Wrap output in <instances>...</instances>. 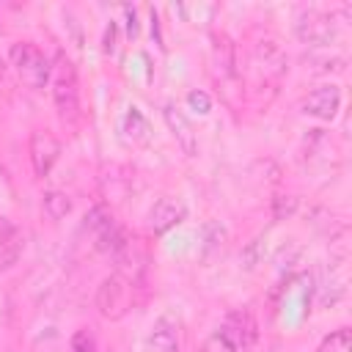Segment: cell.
I'll return each mask as SVG.
<instances>
[{"label":"cell","mask_w":352,"mask_h":352,"mask_svg":"<svg viewBox=\"0 0 352 352\" xmlns=\"http://www.w3.org/2000/svg\"><path fill=\"white\" fill-rule=\"evenodd\" d=\"M300 107L308 116H316L322 121H330L338 113V107H341V91H338V85H319V88H314L302 99Z\"/></svg>","instance_id":"5"},{"label":"cell","mask_w":352,"mask_h":352,"mask_svg":"<svg viewBox=\"0 0 352 352\" xmlns=\"http://www.w3.org/2000/svg\"><path fill=\"white\" fill-rule=\"evenodd\" d=\"M96 308L104 319H121L129 308V283L121 275H110L96 289Z\"/></svg>","instance_id":"3"},{"label":"cell","mask_w":352,"mask_h":352,"mask_svg":"<svg viewBox=\"0 0 352 352\" xmlns=\"http://www.w3.org/2000/svg\"><path fill=\"white\" fill-rule=\"evenodd\" d=\"M187 102H190V107H195V110H198V113H204V116L212 110V99H209V94H206V91H198V88H195V91H190V94H187Z\"/></svg>","instance_id":"18"},{"label":"cell","mask_w":352,"mask_h":352,"mask_svg":"<svg viewBox=\"0 0 352 352\" xmlns=\"http://www.w3.org/2000/svg\"><path fill=\"white\" fill-rule=\"evenodd\" d=\"M319 352H352V333L346 327L330 333L322 344H319Z\"/></svg>","instance_id":"15"},{"label":"cell","mask_w":352,"mask_h":352,"mask_svg":"<svg viewBox=\"0 0 352 352\" xmlns=\"http://www.w3.org/2000/svg\"><path fill=\"white\" fill-rule=\"evenodd\" d=\"M204 352H239V349H236V344L231 341V336H228L223 327H217V330L206 338Z\"/></svg>","instance_id":"16"},{"label":"cell","mask_w":352,"mask_h":352,"mask_svg":"<svg viewBox=\"0 0 352 352\" xmlns=\"http://www.w3.org/2000/svg\"><path fill=\"white\" fill-rule=\"evenodd\" d=\"M124 132L132 143H148L151 138V126L146 121V116L138 110V107H129L126 116H124Z\"/></svg>","instance_id":"12"},{"label":"cell","mask_w":352,"mask_h":352,"mask_svg":"<svg viewBox=\"0 0 352 352\" xmlns=\"http://www.w3.org/2000/svg\"><path fill=\"white\" fill-rule=\"evenodd\" d=\"M294 206H297V201H294V198H275V217H278V220H283L286 214H292V212H294Z\"/></svg>","instance_id":"19"},{"label":"cell","mask_w":352,"mask_h":352,"mask_svg":"<svg viewBox=\"0 0 352 352\" xmlns=\"http://www.w3.org/2000/svg\"><path fill=\"white\" fill-rule=\"evenodd\" d=\"M124 14L129 16V25H126L129 36H138V25H135V8H124Z\"/></svg>","instance_id":"22"},{"label":"cell","mask_w":352,"mask_h":352,"mask_svg":"<svg viewBox=\"0 0 352 352\" xmlns=\"http://www.w3.org/2000/svg\"><path fill=\"white\" fill-rule=\"evenodd\" d=\"M44 212H47L52 220H63V217L72 212V201H69V195L60 192V190H50V192H44Z\"/></svg>","instance_id":"13"},{"label":"cell","mask_w":352,"mask_h":352,"mask_svg":"<svg viewBox=\"0 0 352 352\" xmlns=\"http://www.w3.org/2000/svg\"><path fill=\"white\" fill-rule=\"evenodd\" d=\"M72 352H96V341L88 330H77L72 336Z\"/></svg>","instance_id":"17"},{"label":"cell","mask_w":352,"mask_h":352,"mask_svg":"<svg viewBox=\"0 0 352 352\" xmlns=\"http://www.w3.org/2000/svg\"><path fill=\"white\" fill-rule=\"evenodd\" d=\"M220 327L231 336V341L236 344L239 352L248 349V346H253V341L258 336V324H256V319H253L250 311H234V314H228Z\"/></svg>","instance_id":"7"},{"label":"cell","mask_w":352,"mask_h":352,"mask_svg":"<svg viewBox=\"0 0 352 352\" xmlns=\"http://www.w3.org/2000/svg\"><path fill=\"white\" fill-rule=\"evenodd\" d=\"M116 22H110L107 25V30H104V52H113L116 50Z\"/></svg>","instance_id":"21"},{"label":"cell","mask_w":352,"mask_h":352,"mask_svg":"<svg viewBox=\"0 0 352 352\" xmlns=\"http://www.w3.org/2000/svg\"><path fill=\"white\" fill-rule=\"evenodd\" d=\"M148 346L151 352H179V333L170 319H157L151 333H148Z\"/></svg>","instance_id":"11"},{"label":"cell","mask_w":352,"mask_h":352,"mask_svg":"<svg viewBox=\"0 0 352 352\" xmlns=\"http://www.w3.org/2000/svg\"><path fill=\"white\" fill-rule=\"evenodd\" d=\"M294 30L300 36V41L305 44H330V38H336V22L330 14L322 11H302L294 22Z\"/></svg>","instance_id":"4"},{"label":"cell","mask_w":352,"mask_h":352,"mask_svg":"<svg viewBox=\"0 0 352 352\" xmlns=\"http://www.w3.org/2000/svg\"><path fill=\"white\" fill-rule=\"evenodd\" d=\"M58 157H60V143L55 135H50V132L30 135V162H33L36 176H47Z\"/></svg>","instance_id":"6"},{"label":"cell","mask_w":352,"mask_h":352,"mask_svg":"<svg viewBox=\"0 0 352 352\" xmlns=\"http://www.w3.org/2000/svg\"><path fill=\"white\" fill-rule=\"evenodd\" d=\"M52 99H55V110H58L60 121L74 124L80 116V91H77V74L69 60H60L55 69Z\"/></svg>","instance_id":"2"},{"label":"cell","mask_w":352,"mask_h":352,"mask_svg":"<svg viewBox=\"0 0 352 352\" xmlns=\"http://www.w3.org/2000/svg\"><path fill=\"white\" fill-rule=\"evenodd\" d=\"M25 250V236L22 231L8 220V217H0V267H14L19 261Z\"/></svg>","instance_id":"8"},{"label":"cell","mask_w":352,"mask_h":352,"mask_svg":"<svg viewBox=\"0 0 352 352\" xmlns=\"http://www.w3.org/2000/svg\"><path fill=\"white\" fill-rule=\"evenodd\" d=\"M11 63H14V69H16V74L22 77V82L25 85H30V88H44L47 82H50V72H52V66H50V60L44 58V52L36 47V44H30V41H16V44H11Z\"/></svg>","instance_id":"1"},{"label":"cell","mask_w":352,"mask_h":352,"mask_svg":"<svg viewBox=\"0 0 352 352\" xmlns=\"http://www.w3.org/2000/svg\"><path fill=\"white\" fill-rule=\"evenodd\" d=\"M258 242H261V239L250 242V245H248V250H245V256H242V261H245V267H248V270H253V267L258 264V258H261V256H258Z\"/></svg>","instance_id":"20"},{"label":"cell","mask_w":352,"mask_h":352,"mask_svg":"<svg viewBox=\"0 0 352 352\" xmlns=\"http://www.w3.org/2000/svg\"><path fill=\"white\" fill-rule=\"evenodd\" d=\"M182 217H184V206H182L179 201H173V198H160V201L154 204L151 214H148V226H151L154 234H165V231H170L173 226H179Z\"/></svg>","instance_id":"9"},{"label":"cell","mask_w":352,"mask_h":352,"mask_svg":"<svg viewBox=\"0 0 352 352\" xmlns=\"http://www.w3.org/2000/svg\"><path fill=\"white\" fill-rule=\"evenodd\" d=\"M113 223H116V220H113V214H110L104 206H94V209L85 214V228H88L94 236H99L102 231H107Z\"/></svg>","instance_id":"14"},{"label":"cell","mask_w":352,"mask_h":352,"mask_svg":"<svg viewBox=\"0 0 352 352\" xmlns=\"http://www.w3.org/2000/svg\"><path fill=\"white\" fill-rule=\"evenodd\" d=\"M162 116H165V121H168V126H170V132H173V138H176V143L184 148V154H195L198 151V140H195V132H192V126H190V121L184 118V113H179L173 104H168L165 110H162Z\"/></svg>","instance_id":"10"}]
</instances>
